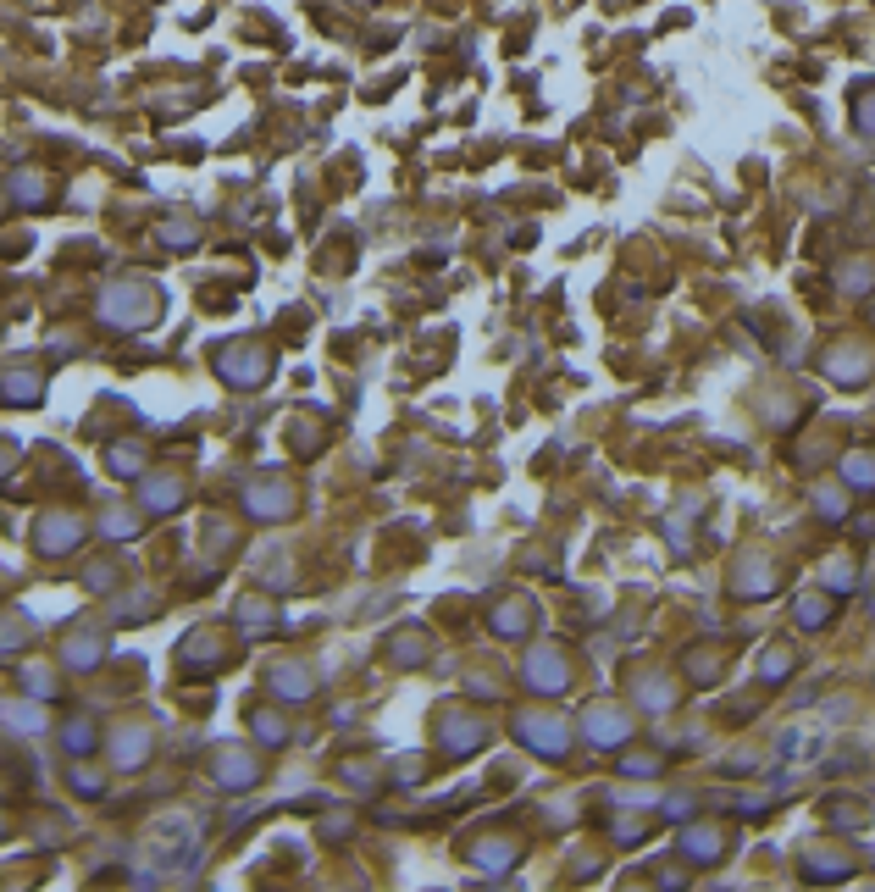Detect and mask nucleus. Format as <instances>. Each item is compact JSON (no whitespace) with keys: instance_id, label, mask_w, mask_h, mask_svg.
<instances>
[{"instance_id":"obj_1","label":"nucleus","mask_w":875,"mask_h":892,"mask_svg":"<svg viewBox=\"0 0 875 892\" xmlns=\"http://www.w3.org/2000/svg\"><path fill=\"white\" fill-rule=\"evenodd\" d=\"M100 316L111 327H150L156 322V294L139 289V283H117V289L100 294Z\"/></svg>"},{"instance_id":"obj_7","label":"nucleus","mask_w":875,"mask_h":892,"mask_svg":"<svg viewBox=\"0 0 875 892\" xmlns=\"http://www.w3.org/2000/svg\"><path fill=\"white\" fill-rule=\"evenodd\" d=\"M687 854H693V859H709V854H720V843H709V837L693 832V837H687Z\"/></svg>"},{"instance_id":"obj_5","label":"nucleus","mask_w":875,"mask_h":892,"mask_svg":"<svg viewBox=\"0 0 875 892\" xmlns=\"http://www.w3.org/2000/svg\"><path fill=\"white\" fill-rule=\"evenodd\" d=\"M12 194H17L23 205H39V200H45V183H39V172H17V178H12Z\"/></svg>"},{"instance_id":"obj_4","label":"nucleus","mask_w":875,"mask_h":892,"mask_svg":"<svg viewBox=\"0 0 875 892\" xmlns=\"http://www.w3.org/2000/svg\"><path fill=\"white\" fill-rule=\"evenodd\" d=\"M526 676H532V688L544 682V688H565V671H560V654H532V665H526Z\"/></svg>"},{"instance_id":"obj_2","label":"nucleus","mask_w":875,"mask_h":892,"mask_svg":"<svg viewBox=\"0 0 875 892\" xmlns=\"http://www.w3.org/2000/svg\"><path fill=\"white\" fill-rule=\"evenodd\" d=\"M260 350H233V355H222V377H239V383H255L260 377Z\"/></svg>"},{"instance_id":"obj_3","label":"nucleus","mask_w":875,"mask_h":892,"mask_svg":"<svg viewBox=\"0 0 875 892\" xmlns=\"http://www.w3.org/2000/svg\"><path fill=\"white\" fill-rule=\"evenodd\" d=\"M521 737H526V743H544L549 760H560V754H565V732L549 726V721H544V726H537V721H521Z\"/></svg>"},{"instance_id":"obj_6","label":"nucleus","mask_w":875,"mask_h":892,"mask_svg":"<svg viewBox=\"0 0 875 892\" xmlns=\"http://www.w3.org/2000/svg\"><path fill=\"white\" fill-rule=\"evenodd\" d=\"M6 394H17V405H34V394H39V383L17 372V377H6Z\"/></svg>"}]
</instances>
